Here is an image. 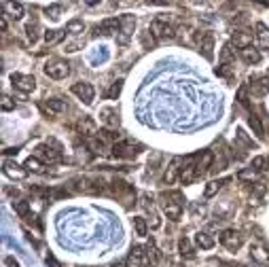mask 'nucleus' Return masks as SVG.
Instances as JSON below:
<instances>
[{
    "mask_svg": "<svg viewBox=\"0 0 269 267\" xmlns=\"http://www.w3.org/2000/svg\"><path fill=\"white\" fill-rule=\"evenodd\" d=\"M159 200H161V208H163L165 214H168V218H172V221H178L180 214H183V203H185L183 193H180V191L161 193Z\"/></svg>",
    "mask_w": 269,
    "mask_h": 267,
    "instance_id": "obj_1",
    "label": "nucleus"
},
{
    "mask_svg": "<svg viewBox=\"0 0 269 267\" xmlns=\"http://www.w3.org/2000/svg\"><path fill=\"white\" fill-rule=\"evenodd\" d=\"M151 34L157 38V41H165V38L176 36V30H174V26L165 17H157L151 23Z\"/></svg>",
    "mask_w": 269,
    "mask_h": 267,
    "instance_id": "obj_2",
    "label": "nucleus"
},
{
    "mask_svg": "<svg viewBox=\"0 0 269 267\" xmlns=\"http://www.w3.org/2000/svg\"><path fill=\"white\" fill-rule=\"evenodd\" d=\"M70 72V66L66 64L64 60H49L47 62V66H45V74L49 76V78H55V81H60V78H66Z\"/></svg>",
    "mask_w": 269,
    "mask_h": 267,
    "instance_id": "obj_3",
    "label": "nucleus"
},
{
    "mask_svg": "<svg viewBox=\"0 0 269 267\" xmlns=\"http://www.w3.org/2000/svg\"><path fill=\"white\" fill-rule=\"evenodd\" d=\"M220 244H223L227 250H240L244 244V235L237 229H225L220 233Z\"/></svg>",
    "mask_w": 269,
    "mask_h": 267,
    "instance_id": "obj_4",
    "label": "nucleus"
},
{
    "mask_svg": "<svg viewBox=\"0 0 269 267\" xmlns=\"http://www.w3.org/2000/svg\"><path fill=\"white\" fill-rule=\"evenodd\" d=\"M11 81H13V87L19 89L21 93H30V91H34V87H36V78H34L32 74L13 72V74H11Z\"/></svg>",
    "mask_w": 269,
    "mask_h": 267,
    "instance_id": "obj_5",
    "label": "nucleus"
},
{
    "mask_svg": "<svg viewBox=\"0 0 269 267\" xmlns=\"http://www.w3.org/2000/svg\"><path fill=\"white\" fill-rule=\"evenodd\" d=\"M195 43L197 47L203 51L205 60H212L214 58V53H212V49H214V36H212L210 32H197L195 34Z\"/></svg>",
    "mask_w": 269,
    "mask_h": 267,
    "instance_id": "obj_6",
    "label": "nucleus"
},
{
    "mask_svg": "<svg viewBox=\"0 0 269 267\" xmlns=\"http://www.w3.org/2000/svg\"><path fill=\"white\" fill-rule=\"evenodd\" d=\"M136 148L138 144L130 142V140H125V142H115L113 144V157H119V159H132V157H136Z\"/></svg>",
    "mask_w": 269,
    "mask_h": 267,
    "instance_id": "obj_7",
    "label": "nucleus"
},
{
    "mask_svg": "<svg viewBox=\"0 0 269 267\" xmlns=\"http://www.w3.org/2000/svg\"><path fill=\"white\" fill-rule=\"evenodd\" d=\"M115 32H121V19H117V17L102 21L100 26L93 28V36H110Z\"/></svg>",
    "mask_w": 269,
    "mask_h": 267,
    "instance_id": "obj_8",
    "label": "nucleus"
},
{
    "mask_svg": "<svg viewBox=\"0 0 269 267\" xmlns=\"http://www.w3.org/2000/svg\"><path fill=\"white\" fill-rule=\"evenodd\" d=\"M248 89L250 93L255 98H263L269 93V76H257V78H252L250 85H248Z\"/></svg>",
    "mask_w": 269,
    "mask_h": 267,
    "instance_id": "obj_9",
    "label": "nucleus"
},
{
    "mask_svg": "<svg viewBox=\"0 0 269 267\" xmlns=\"http://www.w3.org/2000/svg\"><path fill=\"white\" fill-rule=\"evenodd\" d=\"M2 168H4V174L9 178H13V180H23L28 176V170L17 166V161H13V159H4Z\"/></svg>",
    "mask_w": 269,
    "mask_h": 267,
    "instance_id": "obj_10",
    "label": "nucleus"
},
{
    "mask_svg": "<svg viewBox=\"0 0 269 267\" xmlns=\"http://www.w3.org/2000/svg\"><path fill=\"white\" fill-rule=\"evenodd\" d=\"M72 93L81 98L85 104H91L93 96H96V89L91 87V83H74V85H72Z\"/></svg>",
    "mask_w": 269,
    "mask_h": 267,
    "instance_id": "obj_11",
    "label": "nucleus"
},
{
    "mask_svg": "<svg viewBox=\"0 0 269 267\" xmlns=\"http://www.w3.org/2000/svg\"><path fill=\"white\" fill-rule=\"evenodd\" d=\"M140 206L144 208L148 214H151V227H153V229H159L161 221H159V214H157V208H155L151 195H142V198H140Z\"/></svg>",
    "mask_w": 269,
    "mask_h": 267,
    "instance_id": "obj_12",
    "label": "nucleus"
},
{
    "mask_svg": "<svg viewBox=\"0 0 269 267\" xmlns=\"http://www.w3.org/2000/svg\"><path fill=\"white\" fill-rule=\"evenodd\" d=\"M142 261H144V265H151V267L159 265V250L153 244V240H151V244L142 246Z\"/></svg>",
    "mask_w": 269,
    "mask_h": 267,
    "instance_id": "obj_13",
    "label": "nucleus"
},
{
    "mask_svg": "<svg viewBox=\"0 0 269 267\" xmlns=\"http://www.w3.org/2000/svg\"><path fill=\"white\" fill-rule=\"evenodd\" d=\"M36 151H38L36 157H38V159H43L45 163H58V161H60V151L51 148L49 142H47V144H41V146L36 148Z\"/></svg>",
    "mask_w": 269,
    "mask_h": 267,
    "instance_id": "obj_14",
    "label": "nucleus"
},
{
    "mask_svg": "<svg viewBox=\"0 0 269 267\" xmlns=\"http://www.w3.org/2000/svg\"><path fill=\"white\" fill-rule=\"evenodd\" d=\"M212 161H214V153H212V151H205V153H202L200 157H197V161H195L197 176L205 174V172H208V170L212 168Z\"/></svg>",
    "mask_w": 269,
    "mask_h": 267,
    "instance_id": "obj_15",
    "label": "nucleus"
},
{
    "mask_svg": "<svg viewBox=\"0 0 269 267\" xmlns=\"http://www.w3.org/2000/svg\"><path fill=\"white\" fill-rule=\"evenodd\" d=\"M41 108H43V111L49 115V117H53V115H58V113H62V111H66V102L60 100V98H51V100H45L43 104H41Z\"/></svg>",
    "mask_w": 269,
    "mask_h": 267,
    "instance_id": "obj_16",
    "label": "nucleus"
},
{
    "mask_svg": "<svg viewBox=\"0 0 269 267\" xmlns=\"http://www.w3.org/2000/svg\"><path fill=\"white\" fill-rule=\"evenodd\" d=\"M231 45L235 47V49H246V47L252 45V32H248V30H237V32L233 34L231 38Z\"/></svg>",
    "mask_w": 269,
    "mask_h": 267,
    "instance_id": "obj_17",
    "label": "nucleus"
},
{
    "mask_svg": "<svg viewBox=\"0 0 269 267\" xmlns=\"http://www.w3.org/2000/svg\"><path fill=\"white\" fill-rule=\"evenodd\" d=\"M100 121L104 123L106 128L115 130L119 125V115H117V111H113V108H102L100 111Z\"/></svg>",
    "mask_w": 269,
    "mask_h": 267,
    "instance_id": "obj_18",
    "label": "nucleus"
},
{
    "mask_svg": "<svg viewBox=\"0 0 269 267\" xmlns=\"http://www.w3.org/2000/svg\"><path fill=\"white\" fill-rule=\"evenodd\" d=\"M2 9L6 15H11L13 19H21L23 17V4L21 2H15V0H4Z\"/></svg>",
    "mask_w": 269,
    "mask_h": 267,
    "instance_id": "obj_19",
    "label": "nucleus"
},
{
    "mask_svg": "<svg viewBox=\"0 0 269 267\" xmlns=\"http://www.w3.org/2000/svg\"><path fill=\"white\" fill-rule=\"evenodd\" d=\"M85 144H87V148H89L91 153H96V155H104L106 153V142H104V138H100V136H89Z\"/></svg>",
    "mask_w": 269,
    "mask_h": 267,
    "instance_id": "obj_20",
    "label": "nucleus"
},
{
    "mask_svg": "<svg viewBox=\"0 0 269 267\" xmlns=\"http://www.w3.org/2000/svg\"><path fill=\"white\" fill-rule=\"evenodd\" d=\"M250 257H252V261H257L261 265H267L269 263V253L261 244H252L250 246Z\"/></svg>",
    "mask_w": 269,
    "mask_h": 267,
    "instance_id": "obj_21",
    "label": "nucleus"
},
{
    "mask_svg": "<svg viewBox=\"0 0 269 267\" xmlns=\"http://www.w3.org/2000/svg\"><path fill=\"white\" fill-rule=\"evenodd\" d=\"M257 41H259V47L261 49L269 51V28L265 26V23H257Z\"/></svg>",
    "mask_w": 269,
    "mask_h": 267,
    "instance_id": "obj_22",
    "label": "nucleus"
},
{
    "mask_svg": "<svg viewBox=\"0 0 269 267\" xmlns=\"http://www.w3.org/2000/svg\"><path fill=\"white\" fill-rule=\"evenodd\" d=\"M144 261H142V246H134L130 257L125 259V267H142Z\"/></svg>",
    "mask_w": 269,
    "mask_h": 267,
    "instance_id": "obj_23",
    "label": "nucleus"
},
{
    "mask_svg": "<svg viewBox=\"0 0 269 267\" xmlns=\"http://www.w3.org/2000/svg\"><path fill=\"white\" fill-rule=\"evenodd\" d=\"M195 244L202 250H210V248H214V238H212L210 233H205V231H200L195 235Z\"/></svg>",
    "mask_w": 269,
    "mask_h": 267,
    "instance_id": "obj_24",
    "label": "nucleus"
},
{
    "mask_svg": "<svg viewBox=\"0 0 269 267\" xmlns=\"http://www.w3.org/2000/svg\"><path fill=\"white\" fill-rule=\"evenodd\" d=\"M240 58L246 62V64H259L261 62V53H259V49H252V47H246V49H242L240 51Z\"/></svg>",
    "mask_w": 269,
    "mask_h": 267,
    "instance_id": "obj_25",
    "label": "nucleus"
},
{
    "mask_svg": "<svg viewBox=\"0 0 269 267\" xmlns=\"http://www.w3.org/2000/svg\"><path fill=\"white\" fill-rule=\"evenodd\" d=\"M38 30H41V26H38V19L32 17V19L26 23V36H28V43H36V41H38Z\"/></svg>",
    "mask_w": 269,
    "mask_h": 267,
    "instance_id": "obj_26",
    "label": "nucleus"
},
{
    "mask_svg": "<svg viewBox=\"0 0 269 267\" xmlns=\"http://www.w3.org/2000/svg\"><path fill=\"white\" fill-rule=\"evenodd\" d=\"M195 178H197L195 163H189L187 168H183V170H180V183H183V185H191Z\"/></svg>",
    "mask_w": 269,
    "mask_h": 267,
    "instance_id": "obj_27",
    "label": "nucleus"
},
{
    "mask_svg": "<svg viewBox=\"0 0 269 267\" xmlns=\"http://www.w3.org/2000/svg\"><path fill=\"white\" fill-rule=\"evenodd\" d=\"M180 161H183V159H178V157H176V159H174L172 163H170V168L168 170H165V174H163V180H165V183H168V185H172L174 183V180H176V176H178V166H180Z\"/></svg>",
    "mask_w": 269,
    "mask_h": 267,
    "instance_id": "obj_28",
    "label": "nucleus"
},
{
    "mask_svg": "<svg viewBox=\"0 0 269 267\" xmlns=\"http://www.w3.org/2000/svg\"><path fill=\"white\" fill-rule=\"evenodd\" d=\"M78 132L85 134V136H93L96 132V123H93V119H89V117H85V119L78 121Z\"/></svg>",
    "mask_w": 269,
    "mask_h": 267,
    "instance_id": "obj_29",
    "label": "nucleus"
},
{
    "mask_svg": "<svg viewBox=\"0 0 269 267\" xmlns=\"http://www.w3.org/2000/svg\"><path fill=\"white\" fill-rule=\"evenodd\" d=\"M13 208H15V212H17L21 218H26V221H32V214H30V203H28V201H15Z\"/></svg>",
    "mask_w": 269,
    "mask_h": 267,
    "instance_id": "obj_30",
    "label": "nucleus"
},
{
    "mask_svg": "<svg viewBox=\"0 0 269 267\" xmlns=\"http://www.w3.org/2000/svg\"><path fill=\"white\" fill-rule=\"evenodd\" d=\"M178 253L183 257H187V259H191V257H195V248H193V244L187 238H183L178 242Z\"/></svg>",
    "mask_w": 269,
    "mask_h": 267,
    "instance_id": "obj_31",
    "label": "nucleus"
},
{
    "mask_svg": "<svg viewBox=\"0 0 269 267\" xmlns=\"http://www.w3.org/2000/svg\"><path fill=\"white\" fill-rule=\"evenodd\" d=\"M225 183H227V180H212V183H208V187H205L203 195H205V198H214V195L223 189Z\"/></svg>",
    "mask_w": 269,
    "mask_h": 267,
    "instance_id": "obj_32",
    "label": "nucleus"
},
{
    "mask_svg": "<svg viewBox=\"0 0 269 267\" xmlns=\"http://www.w3.org/2000/svg\"><path fill=\"white\" fill-rule=\"evenodd\" d=\"M66 34V30H49V32H45V43L47 45H55V43H60L62 38H64Z\"/></svg>",
    "mask_w": 269,
    "mask_h": 267,
    "instance_id": "obj_33",
    "label": "nucleus"
},
{
    "mask_svg": "<svg viewBox=\"0 0 269 267\" xmlns=\"http://www.w3.org/2000/svg\"><path fill=\"white\" fill-rule=\"evenodd\" d=\"M248 125H250L252 132H255L259 138H265V130H263V125H261V121H259V117H257V115H252V113H250V117H248Z\"/></svg>",
    "mask_w": 269,
    "mask_h": 267,
    "instance_id": "obj_34",
    "label": "nucleus"
},
{
    "mask_svg": "<svg viewBox=\"0 0 269 267\" xmlns=\"http://www.w3.org/2000/svg\"><path fill=\"white\" fill-rule=\"evenodd\" d=\"M26 170L28 172H45V166L38 157H28L26 159Z\"/></svg>",
    "mask_w": 269,
    "mask_h": 267,
    "instance_id": "obj_35",
    "label": "nucleus"
},
{
    "mask_svg": "<svg viewBox=\"0 0 269 267\" xmlns=\"http://www.w3.org/2000/svg\"><path fill=\"white\" fill-rule=\"evenodd\" d=\"M216 74H218V76H223V78H229V81H231V78H233V68H231V64H229V62H223V64H220V66L216 68Z\"/></svg>",
    "mask_w": 269,
    "mask_h": 267,
    "instance_id": "obj_36",
    "label": "nucleus"
},
{
    "mask_svg": "<svg viewBox=\"0 0 269 267\" xmlns=\"http://www.w3.org/2000/svg\"><path fill=\"white\" fill-rule=\"evenodd\" d=\"M134 229H136V233L140 235V238H144V235H146V229H148L144 218H142V216H134Z\"/></svg>",
    "mask_w": 269,
    "mask_h": 267,
    "instance_id": "obj_37",
    "label": "nucleus"
},
{
    "mask_svg": "<svg viewBox=\"0 0 269 267\" xmlns=\"http://www.w3.org/2000/svg\"><path fill=\"white\" fill-rule=\"evenodd\" d=\"M83 30H85V23L81 19H72L66 26V32H70V34H78V32H83Z\"/></svg>",
    "mask_w": 269,
    "mask_h": 267,
    "instance_id": "obj_38",
    "label": "nucleus"
},
{
    "mask_svg": "<svg viewBox=\"0 0 269 267\" xmlns=\"http://www.w3.org/2000/svg\"><path fill=\"white\" fill-rule=\"evenodd\" d=\"M140 41H142V45H144V49H151V47L155 45V36L151 34V30H148V32H144L140 36Z\"/></svg>",
    "mask_w": 269,
    "mask_h": 267,
    "instance_id": "obj_39",
    "label": "nucleus"
},
{
    "mask_svg": "<svg viewBox=\"0 0 269 267\" xmlns=\"http://www.w3.org/2000/svg\"><path fill=\"white\" fill-rule=\"evenodd\" d=\"M45 13L49 15L51 19H60V13H62V6L60 4H51V6H47Z\"/></svg>",
    "mask_w": 269,
    "mask_h": 267,
    "instance_id": "obj_40",
    "label": "nucleus"
},
{
    "mask_svg": "<svg viewBox=\"0 0 269 267\" xmlns=\"http://www.w3.org/2000/svg\"><path fill=\"white\" fill-rule=\"evenodd\" d=\"M121 87H123V81H117V83H113V87L108 89L106 96H108L110 100H115V98L119 96V93H121Z\"/></svg>",
    "mask_w": 269,
    "mask_h": 267,
    "instance_id": "obj_41",
    "label": "nucleus"
},
{
    "mask_svg": "<svg viewBox=\"0 0 269 267\" xmlns=\"http://www.w3.org/2000/svg\"><path fill=\"white\" fill-rule=\"evenodd\" d=\"M0 104H2V111H15V102L9 96H2V102H0Z\"/></svg>",
    "mask_w": 269,
    "mask_h": 267,
    "instance_id": "obj_42",
    "label": "nucleus"
},
{
    "mask_svg": "<svg viewBox=\"0 0 269 267\" xmlns=\"http://www.w3.org/2000/svg\"><path fill=\"white\" fill-rule=\"evenodd\" d=\"M237 140L244 142L246 146H252V140H248V136H246V132H244V130H237Z\"/></svg>",
    "mask_w": 269,
    "mask_h": 267,
    "instance_id": "obj_43",
    "label": "nucleus"
},
{
    "mask_svg": "<svg viewBox=\"0 0 269 267\" xmlns=\"http://www.w3.org/2000/svg\"><path fill=\"white\" fill-rule=\"evenodd\" d=\"M265 157H255V161H252V166H255V170L257 172H261V170H263V166H265Z\"/></svg>",
    "mask_w": 269,
    "mask_h": 267,
    "instance_id": "obj_44",
    "label": "nucleus"
},
{
    "mask_svg": "<svg viewBox=\"0 0 269 267\" xmlns=\"http://www.w3.org/2000/svg\"><path fill=\"white\" fill-rule=\"evenodd\" d=\"M229 58H231V45H225L223 47V53H220V60L229 62Z\"/></svg>",
    "mask_w": 269,
    "mask_h": 267,
    "instance_id": "obj_45",
    "label": "nucleus"
},
{
    "mask_svg": "<svg viewBox=\"0 0 269 267\" xmlns=\"http://www.w3.org/2000/svg\"><path fill=\"white\" fill-rule=\"evenodd\" d=\"M4 265H6V267H21L19 261H17L15 257H6V259H4Z\"/></svg>",
    "mask_w": 269,
    "mask_h": 267,
    "instance_id": "obj_46",
    "label": "nucleus"
},
{
    "mask_svg": "<svg viewBox=\"0 0 269 267\" xmlns=\"http://www.w3.org/2000/svg\"><path fill=\"white\" fill-rule=\"evenodd\" d=\"M47 265H49V267H62V265H60V261H58V259H55L53 255L47 257Z\"/></svg>",
    "mask_w": 269,
    "mask_h": 267,
    "instance_id": "obj_47",
    "label": "nucleus"
},
{
    "mask_svg": "<svg viewBox=\"0 0 269 267\" xmlns=\"http://www.w3.org/2000/svg\"><path fill=\"white\" fill-rule=\"evenodd\" d=\"M83 2H85L87 6H98V4L102 2V0H83Z\"/></svg>",
    "mask_w": 269,
    "mask_h": 267,
    "instance_id": "obj_48",
    "label": "nucleus"
},
{
    "mask_svg": "<svg viewBox=\"0 0 269 267\" xmlns=\"http://www.w3.org/2000/svg\"><path fill=\"white\" fill-rule=\"evenodd\" d=\"M110 267H125V263H121V261H117V263H113Z\"/></svg>",
    "mask_w": 269,
    "mask_h": 267,
    "instance_id": "obj_49",
    "label": "nucleus"
},
{
    "mask_svg": "<svg viewBox=\"0 0 269 267\" xmlns=\"http://www.w3.org/2000/svg\"><path fill=\"white\" fill-rule=\"evenodd\" d=\"M220 267H240V265H233V263H223Z\"/></svg>",
    "mask_w": 269,
    "mask_h": 267,
    "instance_id": "obj_50",
    "label": "nucleus"
},
{
    "mask_svg": "<svg viewBox=\"0 0 269 267\" xmlns=\"http://www.w3.org/2000/svg\"><path fill=\"white\" fill-rule=\"evenodd\" d=\"M267 76H269V70H267Z\"/></svg>",
    "mask_w": 269,
    "mask_h": 267,
    "instance_id": "obj_51",
    "label": "nucleus"
}]
</instances>
